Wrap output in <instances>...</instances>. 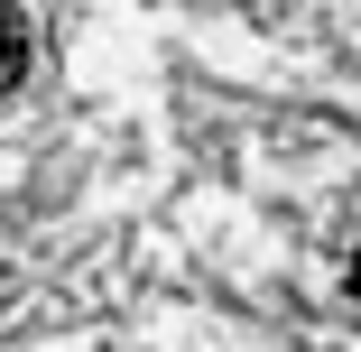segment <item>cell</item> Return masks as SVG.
<instances>
[{
    "label": "cell",
    "mask_w": 361,
    "mask_h": 352,
    "mask_svg": "<svg viewBox=\"0 0 361 352\" xmlns=\"http://www.w3.org/2000/svg\"><path fill=\"white\" fill-rule=\"evenodd\" d=\"M352 297H361V260H352Z\"/></svg>",
    "instance_id": "cell-2"
},
{
    "label": "cell",
    "mask_w": 361,
    "mask_h": 352,
    "mask_svg": "<svg viewBox=\"0 0 361 352\" xmlns=\"http://www.w3.org/2000/svg\"><path fill=\"white\" fill-rule=\"evenodd\" d=\"M28 47H37L28 10H0V93H19V84H28Z\"/></svg>",
    "instance_id": "cell-1"
}]
</instances>
